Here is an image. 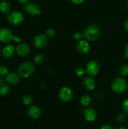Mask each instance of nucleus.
<instances>
[{
	"label": "nucleus",
	"mask_w": 128,
	"mask_h": 129,
	"mask_svg": "<svg viewBox=\"0 0 128 129\" xmlns=\"http://www.w3.org/2000/svg\"><path fill=\"white\" fill-rule=\"evenodd\" d=\"M84 37L90 42H94L97 40L100 35V28L97 25L92 24L84 29L83 31Z\"/></svg>",
	"instance_id": "f257e3e1"
},
{
	"label": "nucleus",
	"mask_w": 128,
	"mask_h": 129,
	"mask_svg": "<svg viewBox=\"0 0 128 129\" xmlns=\"http://www.w3.org/2000/svg\"><path fill=\"white\" fill-rule=\"evenodd\" d=\"M110 88L114 93L116 94H122L126 91L127 83L122 77H117L112 82Z\"/></svg>",
	"instance_id": "f03ea898"
},
{
	"label": "nucleus",
	"mask_w": 128,
	"mask_h": 129,
	"mask_svg": "<svg viewBox=\"0 0 128 129\" xmlns=\"http://www.w3.org/2000/svg\"><path fill=\"white\" fill-rule=\"evenodd\" d=\"M35 71V65L31 62H25L19 66L18 73L23 78H28Z\"/></svg>",
	"instance_id": "7ed1b4c3"
},
{
	"label": "nucleus",
	"mask_w": 128,
	"mask_h": 129,
	"mask_svg": "<svg viewBox=\"0 0 128 129\" xmlns=\"http://www.w3.org/2000/svg\"><path fill=\"white\" fill-rule=\"evenodd\" d=\"M7 19L8 22L13 25H19L24 21V16L18 11H13L8 14Z\"/></svg>",
	"instance_id": "20e7f679"
},
{
	"label": "nucleus",
	"mask_w": 128,
	"mask_h": 129,
	"mask_svg": "<svg viewBox=\"0 0 128 129\" xmlns=\"http://www.w3.org/2000/svg\"><path fill=\"white\" fill-rule=\"evenodd\" d=\"M15 36H14L12 31L6 27H3L0 28V42L4 44H10L15 40Z\"/></svg>",
	"instance_id": "39448f33"
},
{
	"label": "nucleus",
	"mask_w": 128,
	"mask_h": 129,
	"mask_svg": "<svg viewBox=\"0 0 128 129\" xmlns=\"http://www.w3.org/2000/svg\"><path fill=\"white\" fill-rule=\"evenodd\" d=\"M59 97L62 102H69L72 100L74 93L71 88L68 86H64L59 91Z\"/></svg>",
	"instance_id": "423d86ee"
},
{
	"label": "nucleus",
	"mask_w": 128,
	"mask_h": 129,
	"mask_svg": "<svg viewBox=\"0 0 128 129\" xmlns=\"http://www.w3.org/2000/svg\"><path fill=\"white\" fill-rule=\"evenodd\" d=\"M25 10L31 16H38L41 14V10L39 5L33 2L27 3L25 6Z\"/></svg>",
	"instance_id": "0eeeda50"
},
{
	"label": "nucleus",
	"mask_w": 128,
	"mask_h": 129,
	"mask_svg": "<svg viewBox=\"0 0 128 129\" xmlns=\"http://www.w3.org/2000/svg\"><path fill=\"white\" fill-rule=\"evenodd\" d=\"M100 64L96 60H91L87 64L85 72L91 76H96L100 71Z\"/></svg>",
	"instance_id": "6e6552de"
},
{
	"label": "nucleus",
	"mask_w": 128,
	"mask_h": 129,
	"mask_svg": "<svg viewBox=\"0 0 128 129\" xmlns=\"http://www.w3.org/2000/svg\"><path fill=\"white\" fill-rule=\"evenodd\" d=\"M48 42V38L44 34H39L36 35L33 40L34 45L38 49H42L46 45Z\"/></svg>",
	"instance_id": "1a4fd4ad"
},
{
	"label": "nucleus",
	"mask_w": 128,
	"mask_h": 129,
	"mask_svg": "<svg viewBox=\"0 0 128 129\" xmlns=\"http://www.w3.org/2000/svg\"><path fill=\"white\" fill-rule=\"evenodd\" d=\"M84 116L85 119L89 122H94L96 120L97 113L96 110L92 107H87L84 111Z\"/></svg>",
	"instance_id": "9d476101"
},
{
	"label": "nucleus",
	"mask_w": 128,
	"mask_h": 129,
	"mask_svg": "<svg viewBox=\"0 0 128 129\" xmlns=\"http://www.w3.org/2000/svg\"><path fill=\"white\" fill-rule=\"evenodd\" d=\"M20 75L15 72H11L6 75V81L8 84L11 86L16 85L20 81Z\"/></svg>",
	"instance_id": "9b49d317"
},
{
	"label": "nucleus",
	"mask_w": 128,
	"mask_h": 129,
	"mask_svg": "<svg viewBox=\"0 0 128 129\" xmlns=\"http://www.w3.org/2000/svg\"><path fill=\"white\" fill-rule=\"evenodd\" d=\"M76 49L80 54H85L89 52L90 46L87 41L84 40H79L76 45Z\"/></svg>",
	"instance_id": "f8f14e48"
},
{
	"label": "nucleus",
	"mask_w": 128,
	"mask_h": 129,
	"mask_svg": "<svg viewBox=\"0 0 128 129\" xmlns=\"http://www.w3.org/2000/svg\"><path fill=\"white\" fill-rule=\"evenodd\" d=\"M29 117L33 119H37L41 115V110L36 105H31L28 108L27 111Z\"/></svg>",
	"instance_id": "ddd939ff"
},
{
	"label": "nucleus",
	"mask_w": 128,
	"mask_h": 129,
	"mask_svg": "<svg viewBox=\"0 0 128 129\" xmlns=\"http://www.w3.org/2000/svg\"><path fill=\"white\" fill-rule=\"evenodd\" d=\"M16 51L20 56L26 57L30 54V49L26 44H20L16 47Z\"/></svg>",
	"instance_id": "4468645a"
},
{
	"label": "nucleus",
	"mask_w": 128,
	"mask_h": 129,
	"mask_svg": "<svg viewBox=\"0 0 128 129\" xmlns=\"http://www.w3.org/2000/svg\"><path fill=\"white\" fill-rule=\"evenodd\" d=\"M83 86L88 91H92L95 87V82L90 76H86L82 81Z\"/></svg>",
	"instance_id": "2eb2a0df"
},
{
	"label": "nucleus",
	"mask_w": 128,
	"mask_h": 129,
	"mask_svg": "<svg viewBox=\"0 0 128 129\" xmlns=\"http://www.w3.org/2000/svg\"><path fill=\"white\" fill-rule=\"evenodd\" d=\"M15 50H16V49H15V47L13 45H11V44H8L3 49V56L5 58H6V59L12 57L15 55Z\"/></svg>",
	"instance_id": "dca6fc26"
},
{
	"label": "nucleus",
	"mask_w": 128,
	"mask_h": 129,
	"mask_svg": "<svg viewBox=\"0 0 128 129\" xmlns=\"http://www.w3.org/2000/svg\"><path fill=\"white\" fill-rule=\"evenodd\" d=\"M11 9V5L7 0H3L0 3V11L4 15L10 13Z\"/></svg>",
	"instance_id": "f3484780"
},
{
	"label": "nucleus",
	"mask_w": 128,
	"mask_h": 129,
	"mask_svg": "<svg viewBox=\"0 0 128 129\" xmlns=\"http://www.w3.org/2000/svg\"><path fill=\"white\" fill-rule=\"evenodd\" d=\"M80 103L84 107H88L92 103V100L90 96L87 94H84L80 99Z\"/></svg>",
	"instance_id": "a211bd4d"
},
{
	"label": "nucleus",
	"mask_w": 128,
	"mask_h": 129,
	"mask_svg": "<svg viewBox=\"0 0 128 129\" xmlns=\"http://www.w3.org/2000/svg\"><path fill=\"white\" fill-rule=\"evenodd\" d=\"M10 87L6 84H3L0 87V96H6L10 93Z\"/></svg>",
	"instance_id": "6ab92c4d"
},
{
	"label": "nucleus",
	"mask_w": 128,
	"mask_h": 129,
	"mask_svg": "<svg viewBox=\"0 0 128 129\" xmlns=\"http://www.w3.org/2000/svg\"><path fill=\"white\" fill-rule=\"evenodd\" d=\"M44 59L45 57L42 54H37L34 57V64H36V65H40V64H42L43 62L44 61Z\"/></svg>",
	"instance_id": "aec40b11"
},
{
	"label": "nucleus",
	"mask_w": 128,
	"mask_h": 129,
	"mask_svg": "<svg viewBox=\"0 0 128 129\" xmlns=\"http://www.w3.org/2000/svg\"><path fill=\"white\" fill-rule=\"evenodd\" d=\"M23 103L26 106H31L33 103V98L29 94H26L23 97Z\"/></svg>",
	"instance_id": "412c9836"
},
{
	"label": "nucleus",
	"mask_w": 128,
	"mask_h": 129,
	"mask_svg": "<svg viewBox=\"0 0 128 129\" xmlns=\"http://www.w3.org/2000/svg\"><path fill=\"white\" fill-rule=\"evenodd\" d=\"M119 74L122 76H125L128 75V65L123 64L119 69Z\"/></svg>",
	"instance_id": "4be33fe9"
},
{
	"label": "nucleus",
	"mask_w": 128,
	"mask_h": 129,
	"mask_svg": "<svg viewBox=\"0 0 128 129\" xmlns=\"http://www.w3.org/2000/svg\"><path fill=\"white\" fill-rule=\"evenodd\" d=\"M45 35L46 36V37L49 38V39H52L55 36V31L53 28H48L46 30V32H45Z\"/></svg>",
	"instance_id": "5701e85b"
},
{
	"label": "nucleus",
	"mask_w": 128,
	"mask_h": 129,
	"mask_svg": "<svg viewBox=\"0 0 128 129\" xmlns=\"http://www.w3.org/2000/svg\"><path fill=\"white\" fill-rule=\"evenodd\" d=\"M85 69L82 67H78L75 70V73L78 77H81L85 74Z\"/></svg>",
	"instance_id": "b1692460"
},
{
	"label": "nucleus",
	"mask_w": 128,
	"mask_h": 129,
	"mask_svg": "<svg viewBox=\"0 0 128 129\" xmlns=\"http://www.w3.org/2000/svg\"><path fill=\"white\" fill-rule=\"evenodd\" d=\"M8 74V69L5 66H0V76L3 77Z\"/></svg>",
	"instance_id": "393cba45"
},
{
	"label": "nucleus",
	"mask_w": 128,
	"mask_h": 129,
	"mask_svg": "<svg viewBox=\"0 0 128 129\" xmlns=\"http://www.w3.org/2000/svg\"><path fill=\"white\" fill-rule=\"evenodd\" d=\"M122 109L124 110V113L125 114L128 115V98L124 100V101L122 102Z\"/></svg>",
	"instance_id": "a878e982"
},
{
	"label": "nucleus",
	"mask_w": 128,
	"mask_h": 129,
	"mask_svg": "<svg viewBox=\"0 0 128 129\" xmlns=\"http://www.w3.org/2000/svg\"><path fill=\"white\" fill-rule=\"evenodd\" d=\"M125 118H126V117L124 113H120L117 116L116 120L119 123H122L125 120Z\"/></svg>",
	"instance_id": "bb28decb"
},
{
	"label": "nucleus",
	"mask_w": 128,
	"mask_h": 129,
	"mask_svg": "<svg viewBox=\"0 0 128 129\" xmlns=\"http://www.w3.org/2000/svg\"><path fill=\"white\" fill-rule=\"evenodd\" d=\"M73 37H74V39H75V40L79 41V40H82V39L84 37V35H83V33L77 31V32H75V34L73 35Z\"/></svg>",
	"instance_id": "cd10ccee"
},
{
	"label": "nucleus",
	"mask_w": 128,
	"mask_h": 129,
	"mask_svg": "<svg viewBox=\"0 0 128 129\" xmlns=\"http://www.w3.org/2000/svg\"><path fill=\"white\" fill-rule=\"evenodd\" d=\"M100 129H114L113 128V127L110 124H104V125H102Z\"/></svg>",
	"instance_id": "c85d7f7f"
},
{
	"label": "nucleus",
	"mask_w": 128,
	"mask_h": 129,
	"mask_svg": "<svg viewBox=\"0 0 128 129\" xmlns=\"http://www.w3.org/2000/svg\"><path fill=\"white\" fill-rule=\"evenodd\" d=\"M72 1V3H73L75 5H79V4H81L84 2L85 0H70Z\"/></svg>",
	"instance_id": "c756f323"
},
{
	"label": "nucleus",
	"mask_w": 128,
	"mask_h": 129,
	"mask_svg": "<svg viewBox=\"0 0 128 129\" xmlns=\"http://www.w3.org/2000/svg\"><path fill=\"white\" fill-rule=\"evenodd\" d=\"M124 29H125V31L128 33V19H127V20L125 21V23H124Z\"/></svg>",
	"instance_id": "7c9ffc66"
},
{
	"label": "nucleus",
	"mask_w": 128,
	"mask_h": 129,
	"mask_svg": "<svg viewBox=\"0 0 128 129\" xmlns=\"http://www.w3.org/2000/svg\"><path fill=\"white\" fill-rule=\"evenodd\" d=\"M125 57L128 59V44H127L125 48Z\"/></svg>",
	"instance_id": "2f4dec72"
},
{
	"label": "nucleus",
	"mask_w": 128,
	"mask_h": 129,
	"mask_svg": "<svg viewBox=\"0 0 128 129\" xmlns=\"http://www.w3.org/2000/svg\"><path fill=\"white\" fill-rule=\"evenodd\" d=\"M18 1L21 3H27L29 0H18Z\"/></svg>",
	"instance_id": "473e14b6"
},
{
	"label": "nucleus",
	"mask_w": 128,
	"mask_h": 129,
	"mask_svg": "<svg viewBox=\"0 0 128 129\" xmlns=\"http://www.w3.org/2000/svg\"><path fill=\"white\" fill-rule=\"evenodd\" d=\"M117 129H126V128H125V127H118V128Z\"/></svg>",
	"instance_id": "72a5a7b5"
},
{
	"label": "nucleus",
	"mask_w": 128,
	"mask_h": 129,
	"mask_svg": "<svg viewBox=\"0 0 128 129\" xmlns=\"http://www.w3.org/2000/svg\"><path fill=\"white\" fill-rule=\"evenodd\" d=\"M127 6H128V3H127Z\"/></svg>",
	"instance_id": "f704fd0d"
}]
</instances>
